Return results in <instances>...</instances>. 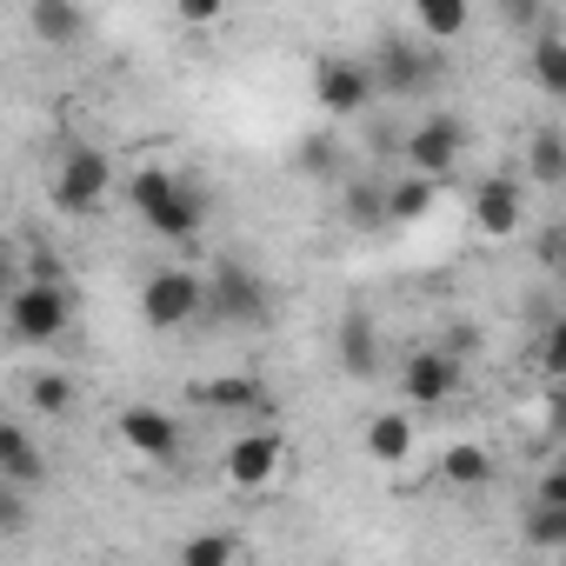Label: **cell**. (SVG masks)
<instances>
[{"mask_svg": "<svg viewBox=\"0 0 566 566\" xmlns=\"http://www.w3.org/2000/svg\"><path fill=\"white\" fill-rule=\"evenodd\" d=\"M127 200H134L140 227L160 233V240H193V233L207 227V200H200L180 174H167V167H140V174L127 180Z\"/></svg>", "mask_w": 566, "mask_h": 566, "instance_id": "cell-1", "label": "cell"}, {"mask_svg": "<svg viewBox=\"0 0 566 566\" xmlns=\"http://www.w3.org/2000/svg\"><path fill=\"white\" fill-rule=\"evenodd\" d=\"M273 314V294H266V280L240 260H213L207 273V321L213 327H266Z\"/></svg>", "mask_w": 566, "mask_h": 566, "instance_id": "cell-2", "label": "cell"}, {"mask_svg": "<svg viewBox=\"0 0 566 566\" xmlns=\"http://www.w3.org/2000/svg\"><path fill=\"white\" fill-rule=\"evenodd\" d=\"M140 321L160 327V334H174L187 321H207V280L187 273V266H160L140 287Z\"/></svg>", "mask_w": 566, "mask_h": 566, "instance_id": "cell-3", "label": "cell"}, {"mask_svg": "<svg viewBox=\"0 0 566 566\" xmlns=\"http://www.w3.org/2000/svg\"><path fill=\"white\" fill-rule=\"evenodd\" d=\"M74 321V294L67 287H41V280H21V287L8 294V334L21 347H48L54 334H67Z\"/></svg>", "mask_w": 566, "mask_h": 566, "instance_id": "cell-4", "label": "cell"}, {"mask_svg": "<svg viewBox=\"0 0 566 566\" xmlns=\"http://www.w3.org/2000/svg\"><path fill=\"white\" fill-rule=\"evenodd\" d=\"M280 460H287V440H280V427H240L220 453V473L233 493H266L280 480Z\"/></svg>", "mask_w": 566, "mask_h": 566, "instance_id": "cell-5", "label": "cell"}, {"mask_svg": "<svg viewBox=\"0 0 566 566\" xmlns=\"http://www.w3.org/2000/svg\"><path fill=\"white\" fill-rule=\"evenodd\" d=\"M48 193H54V207H61V213H94V207L114 193V160H107L101 147H74V154H61V160H54Z\"/></svg>", "mask_w": 566, "mask_h": 566, "instance_id": "cell-6", "label": "cell"}, {"mask_svg": "<svg viewBox=\"0 0 566 566\" xmlns=\"http://www.w3.org/2000/svg\"><path fill=\"white\" fill-rule=\"evenodd\" d=\"M374 94H380L374 61H360V54H321V61H314V101H321V114L347 120V114H360Z\"/></svg>", "mask_w": 566, "mask_h": 566, "instance_id": "cell-7", "label": "cell"}, {"mask_svg": "<svg viewBox=\"0 0 566 566\" xmlns=\"http://www.w3.org/2000/svg\"><path fill=\"white\" fill-rule=\"evenodd\" d=\"M467 387V367H460V354H447V347H420V354H407V367H400V394H407V407H447L453 394Z\"/></svg>", "mask_w": 566, "mask_h": 566, "instance_id": "cell-8", "label": "cell"}, {"mask_svg": "<svg viewBox=\"0 0 566 566\" xmlns=\"http://www.w3.org/2000/svg\"><path fill=\"white\" fill-rule=\"evenodd\" d=\"M460 160H467V127H460L453 114H427V120L407 134V167H413V174L440 180V174H453Z\"/></svg>", "mask_w": 566, "mask_h": 566, "instance_id": "cell-9", "label": "cell"}, {"mask_svg": "<svg viewBox=\"0 0 566 566\" xmlns=\"http://www.w3.org/2000/svg\"><path fill=\"white\" fill-rule=\"evenodd\" d=\"M114 433H120L127 453H140V460H154V467H174V460H180V427H174V413H160V407H120Z\"/></svg>", "mask_w": 566, "mask_h": 566, "instance_id": "cell-10", "label": "cell"}, {"mask_svg": "<svg viewBox=\"0 0 566 566\" xmlns=\"http://www.w3.org/2000/svg\"><path fill=\"white\" fill-rule=\"evenodd\" d=\"M193 407L233 413V420H266V413H273V394H266L260 374H213V380L193 387Z\"/></svg>", "mask_w": 566, "mask_h": 566, "instance_id": "cell-11", "label": "cell"}, {"mask_svg": "<svg viewBox=\"0 0 566 566\" xmlns=\"http://www.w3.org/2000/svg\"><path fill=\"white\" fill-rule=\"evenodd\" d=\"M433 74H440V61H433L427 48H413V41H380V48H374V81H380V94H420Z\"/></svg>", "mask_w": 566, "mask_h": 566, "instance_id": "cell-12", "label": "cell"}, {"mask_svg": "<svg viewBox=\"0 0 566 566\" xmlns=\"http://www.w3.org/2000/svg\"><path fill=\"white\" fill-rule=\"evenodd\" d=\"M520 220H526V193H520V180H513V174H493V180H480V187H473V227H480L486 240L520 233Z\"/></svg>", "mask_w": 566, "mask_h": 566, "instance_id": "cell-13", "label": "cell"}, {"mask_svg": "<svg viewBox=\"0 0 566 566\" xmlns=\"http://www.w3.org/2000/svg\"><path fill=\"white\" fill-rule=\"evenodd\" d=\"M340 367L354 374V380H374L380 374V327H374V314H340Z\"/></svg>", "mask_w": 566, "mask_h": 566, "instance_id": "cell-14", "label": "cell"}, {"mask_svg": "<svg viewBox=\"0 0 566 566\" xmlns=\"http://www.w3.org/2000/svg\"><path fill=\"white\" fill-rule=\"evenodd\" d=\"M360 440H367V460L374 467H407L413 460V420L407 413H374Z\"/></svg>", "mask_w": 566, "mask_h": 566, "instance_id": "cell-15", "label": "cell"}, {"mask_svg": "<svg viewBox=\"0 0 566 566\" xmlns=\"http://www.w3.org/2000/svg\"><path fill=\"white\" fill-rule=\"evenodd\" d=\"M440 480L460 486V493H480V486L493 480V453H486L480 440H453V447L440 453Z\"/></svg>", "mask_w": 566, "mask_h": 566, "instance_id": "cell-16", "label": "cell"}, {"mask_svg": "<svg viewBox=\"0 0 566 566\" xmlns=\"http://www.w3.org/2000/svg\"><path fill=\"white\" fill-rule=\"evenodd\" d=\"M48 467H41V447L28 440V427H0V480L8 486H34Z\"/></svg>", "mask_w": 566, "mask_h": 566, "instance_id": "cell-17", "label": "cell"}, {"mask_svg": "<svg viewBox=\"0 0 566 566\" xmlns=\"http://www.w3.org/2000/svg\"><path fill=\"white\" fill-rule=\"evenodd\" d=\"M526 74H533V87H539V94H553V101H566V41H559V34H533V54H526Z\"/></svg>", "mask_w": 566, "mask_h": 566, "instance_id": "cell-18", "label": "cell"}, {"mask_svg": "<svg viewBox=\"0 0 566 566\" xmlns=\"http://www.w3.org/2000/svg\"><path fill=\"white\" fill-rule=\"evenodd\" d=\"M28 28L41 34V41H81V28H87V14L74 8V0H34V8H28Z\"/></svg>", "mask_w": 566, "mask_h": 566, "instance_id": "cell-19", "label": "cell"}, {"mask_svg": "<svg viewBox=\"0 0 566 566\" xmlns=\"http://www.w3.org/2000/svg\"><path fill=\"white\" fill-rule=\"evenodd\" d=\"M413 28H420V41L433 48V41H460V34L473 28V14L460 8V0H420V8H413Z\"/></svg>", "mask_w": 566, "mask_h": 566, "instance_id": "cell-20", "label": "cell"}, {"mask_svg": "<svg viewBox=\"0 0 566 566\" xmlns=\"http://www.w3.org/2000/svg\"><path fill=\"white\" fill-rule=\"evenodd\" d=\"M433 200H440V180L407 174V180H394V187H387V220H427V213H433Z\"/></svg>", "mask_w": 566, "mask_h": 566, "instance_id": "cell-21", "label": "cell"}, {"mask_svg": "<svg viewBox=\"0 0 566 566\" xmlns=\"http://www.w3.org/2000/svg\"><path fill=\"white\" fill-rule=\"evenodd\" d=\"M526 174H533V187H559V180H566V134L539 127V134L526 140Z\"/></svg>", "mask_w": 566, "mask_h": 566, "instance_id": "cell-22", "label": "cell"}, {"mask_svg": "<svg viewBox=\"0 0 566 566\" xmlns=\"http://www.w3.org/2000/svg\"><path fill=\"white\" fill-rule=\"evenodd\" d=\"M28 407H34L41 420H61V413H74V380H67V374H54V367L28 374Z\"/></svg>", "mask_w": 566, "mask_h": 566, "instance_id": "cell-23", "label": "cell"}, {"mask_svg": "<svg viewBox=\"0 0 566 566\" xmlns=\"http://www.w3.org/2000/svg\"><path fill=\"white\" fill-rule=\"evenodd\" d=\"M180 566H240V539L233 533H187V546H180Z\"/></svg>", "mask_w": 566, "mask_h": 566, "instance_id": "cell-24", "label": "cell"}, {"mask_svg": "<svg viewBox=\"0 0 566 566\" xmlns=\"http://www.w3.org/2000/svg\"><path fill=\"white\" fill-rule=\"evenodd\" d=\"M526 546L533 553H566V506H526Z\"/></svg>", "mask_w": 566, "mask_h": 566, "instance_id": "cell-25", "label": "cell"}, {"mask_svg": "<svg viewBox=\"0 0 566 566\" xmlns=\"http://www.w3.org/2000/svg\"><path fill=\"white\" fill-rule=\"evenodd\" d=\"M539 374H546L553 387H566V314H553V321L539 327Z\"/></svg>", "mask_w": 566, "mask_h": 566, "instance_id": "cell-26", "label": "cell"}, {"mask_svg": "<svg viewBox=\"0 0 566 566\" xmlns=\"http://www.w3.org/2000/svg\"><path fill=\"white\" fill-rule=\"evenodd\" d=\"M347 220H354V227H380V220H387V187L354 180V187H347Z\"/></svg>", "mask_w": 566, "mask_h": 566, "instance_id": "cell-27", "label": "cell"}, {"mask_svg": "<svg viewBox=\"0 0 566 566\" xmlns=\"http://www.w3.org/2000/svg\"><path fill=\"white\" fill-rule=\"evenodd\" d=\"M28 486H8V480H0V526H8V533H21L28 526V500H21Z\"/></svg>", "mask_w": 566, "mask_h": 566, "instance_id": "cell-28", "label": "cell"}, {"mask_svg": "<svg viewBox=\"0 0 566 566\" xmlns=\"http://www.w3.org/2000/svg\"><path fill=\"white\" fill-rule=\"evenodd\" d=\"M533 506H566V467H546L533 480Z\"/></svg>", "mask_w": 566, "mask_h": 566, "instance_id": "cell-29", "label": "cell"}, {"mask_svg": "<svg viewBox=\"0 0 566 566\" xmlns=\"http://www.w3.org/2000/svg\"><path fill=\"white\" fill-rule=\"evenodd\" d=\"M539 266H553V273L566 280V227H546V233H539Z\"/></svg>", "mask_w": 566, "mask_h": 566, "instance_id": "cell-30", "label": "cell"}, {"mask_svg": "<svg viewBox=\"0 0 566 566\" xmlns=\"http://www.w3.org/2000/svg\"><path fill=\"white\" fill-rule=\"evenodd\" d=\"M220 14H227L220 0H180V21L187 28H220Z\"/></svg>", "mask_w": 566, "mask_h": 566, "instance_id": "cell-31", "label": "cell"}, {"mask_svg": "<svg viewBox=\"0 0 566 566\" xmlns=\"http://www.w3.org/2000/svg\"><path fill=\"white\" fill-rule=\"evenodd\" d=\"M301 167L307 174H334V140H307L301 147Z\"/></svg>", "mask_w": 566, "mask_h": 566, "instance_id": "cell-32", "label": "cell"}, {"mask_svg": "<svg viewBox=\"0 0 566 566\" xmlns=\"http://www.w3.org/2000/svg\"><path fill=\"white\" fill-rule=\"evenodd\" d=\"M546 420H553V433L566 440V387H553V400H546Z\"/></svg>", "mask_w": 566, "mask_h": 566, "instance_id": "cell-33", "label": "cell"}]
</instances>
